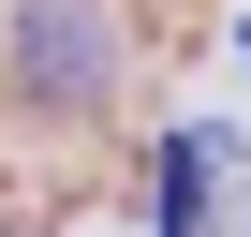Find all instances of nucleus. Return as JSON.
Segmentation results:
<instances>
[{
  "instance_id": "f257e3e1",
  "label": "nucleus",
  "mask_w": 251,
  "mask_h": 237,
  "mask_svg": "<svg viewBox=\"0 0 251 237\" xmlns=\"http://www.w3.org/2000/svg\"><path fill=\"white\" fill-rule=\"evenodd\" d=\"M15 59H30L45 104H103L118 89V30L89 15V0H30V15H15Z\"/></svg>"
},
{
  "instance_id": "f03ea898",
  "label": "nucleus",
  "mask_w": 251,
  "mask_h": 237,
  "mask_svg": "<svg viewBox=\"0 0 251 237\" xmlns=\"http://www.w3.org/2000/svg\"><path fill=\"white\" fill-rule=\"evenodd\" d=\"M148 178H163V193H148V237H207V207H222V178H236V134L192 118V134H163Z\"/></svg>"
}]
</instances>
